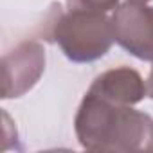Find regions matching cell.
Returning <instances> with one entry per match:
<instances>
[{"label":"cell","instance_id":"6da1fadb","mask_svg":"<svg viewBox=\"0 0 153 153\" xmlns=\"http://www.w3.org/2000/svg\"><path fill=\"white\" fill-rule=\"evenodd\" d=\"M79 144L90 151H153V117L87 90L74 117Z\"/></svg>","mask_w":153,"mask_h":153},{"label":"cell","instance_id":"7a4b0ae2","mask_svg":"<svg viewBox=\"0 0 153 153\" xmlns=\"http://www.w3.org/2000/svg\"><path fill=\"white\" fill-rule=\"evenodd\" d=\"M47 34L74 63H90L103 58L115 42L112 18L106 13L61 11L59 4H54Z\"/></svg>","mask_w":153,"mask_h":153},{"label":"cell","instance_id":"3957f363","mask_svg":"<svg viewBox=\"0 0 153 153\" xmlns=\"http://www.w3.org/2000/svg\"><path fill=\"white\" fill-rule=\"evenodd\" d=\"M45 72V49L36 40H25L2 58V99L25 96Z\"/></svg>","mask_w":153,"mask_h":153},{"label":"cell","instance_id":"277c9868","mask_svg":"<svg viewBox=\"0 0 153 153\" xmlns=\"http://www.w3.org/2000/svg\"><path fill=\"white\" fill-rule=\"evenodd\" d=\"M110 18L115 42L137 59L153 63V6L123 2Z\"/></svg>","mask_w":153,"mask_h":153},{"label":"cell","instance_id":"5b68a950","mask_svg":"<svg viewBox=\"0 0 153 153\" xmlns=\"http://www.w3.org/2000/svg\"><path fill=\"white\" fill-rule=\"evenodd\" d=\"M90 92L119 105H137L148 96V87L142 76L126 65L101 72L92 81Z\"/></svg>","mask_w":153,"mask_h":153},{"label":"cell","instance_id":"8992f818","mask_svg":"<svg viewBox=\"0 0 153 153\" xmlns=\"http://www.w3.org/2000/svg\"><path fill=\"white\" fill-rule=\"evenodd\" d=\"M121 6V0H67L68 11H94V13H110Z\"/></svg>","mask_w":153,"mask_h":153},{"label":"cell","instance_id":"52a82bcc","mask_svg":"<svg viewBox=\"0 0 153 153\" xmlns=\"http://www.w3.org/2000/svg\"><path fill=\"white\" fill-rule=\"evenodd\" d=\"M146 87H148V96L153 99V68H151V72H149V76H148V79H146Z\"/></svg>","mask_w":153,"mask_h":153},{"label":"cell","instance_id":"ba28073f","mask_svg":"<svg viewBox=\"0 0 153 153\" xmlns=\"http://www.w3.org/2000/svg\"><path fill=\"white\" fill-rule=\"evenodd\" d=\"M124 2H140V4H149L151 0H124Z\"/></svg>","mask_w":153,"mask_h":153}]
</instances>
